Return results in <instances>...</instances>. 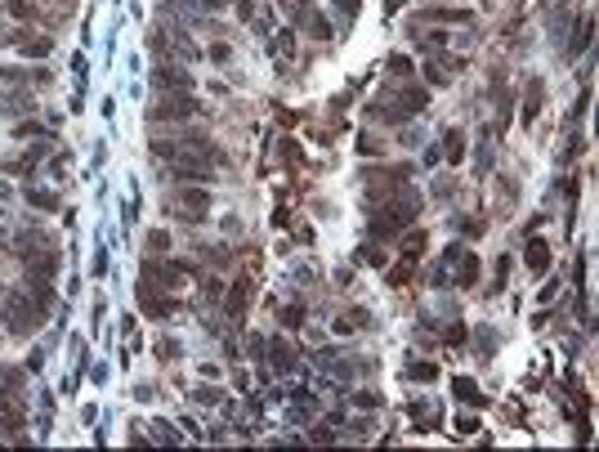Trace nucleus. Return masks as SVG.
<instances>
[{
  "label": "nucleus",
  "instance_id": "obj_1",
  "mask_svg": "<svg viewBox=\"0 0 599 452\" xmlns=\"http://www.w3.org/2000/svg\"><path fill=\"white\" fill-rule=\"evenodd\" d=\"M416 193H398V206H385L381 211V219H371V233L376 238H389V233H398V228H407L412 224V215H416Z\"/></svg>",
  "mask_w": 599,
  "mask_h": 452
},
{
  "label": "nucleus",
  "instance_id": "obj_2",
  "mask_svg": "<svg viewBox=\"0 0 599 452\" xmlns=\"http://www.w3.org/2000/svg\"><path fill=\"white\" fill-rule=\"evenodd\" d=\"M36 318H41V309H36L32 300H22V296H5V323H9V332H14V336H27Z\"/></svg>",
  "mask_w": 599,
  "mask_h": 452
},
{
  "label": "nucleus",
  "instance_id": "obj_3",
  "mask_svg": "<svg viewBox=\"0 0 599 452\" xmlns=\"http://www.w3.org/2000/svg\"><path fill=\"white\" fill-rule=\"evenodd\" d=\"M192 112H197V103H192L188 94H166V99L157 103L148 117H152V121H183V117H192Z\"/></svg>",
  "mask_w": 599,
  "mask_h": 452
},
{
  "label": "nucleus",
  "instance_id": "obj_4",
  "mask_svg": "<svg viewBox=\"0 0 599 452\" xmlns=\"http://www.w3.org/2000/svg\"><path fill=\"white\" fill-rule=\"evenodd\" d=\"M179 273H183L179 264H162V260H148V264H143V278H139V283H148V287H157V291H170V287L179 283Z\"/></svg>",
  "mask_w": 599,
  "mask_h": 452
},
{
  "label": "nucleus",
  "instance_id": "obj_5",
  "mask_svg": "<svg viewBox=\"0 0 599 452\" xmlns=\"http://www.w3.org/2000/svg\"><path fill=\"white\" fill-rule=\"evenodd\" d=\"M179 206L188 211L183 219H206V211H211V193L197 188V184H188V188H179Z\"/></svg>",
  "mask_w": 599,
  "mask_h": 452
},
{
  "label": "nucleus",
  "instance_id": "obj_6",
  "mask_svg": "<svg viewBox=\"0 0 599 452\" xmlns=\"http://www.w3.org/2000/svg\"><path fill=\"white\" fill-rule=\"evenodd\" d=\"M139 304H143V314H152V318H170V314H175V300L157 296V287H148V283H139Z\"/></svg>",
  "mask_w": 599,
  "mask_h": 452
},
{
  "label": "nucleus",
  "instance_id": "obj_7",
  "mask_svg": "<svg viewBox=\"0 0 599 452\" xmlns=\"http://www.w3.org/2000/svg\"><path fill=\"white\" fill-rule=\"evenodd\" d=\"M152 85H162V90H183V94H188V90H192V77H188V72H179V67H170V63H162V67L152 72Z\"/></svg>",
  "mask_w": 599,
  "mask_h": 452
},
{
  "label": "nucleus",
  "instance_id": "obj_8",
  "mask_svg": "<svg viewBox=\"0 0 599 452\" xmlns=\"http://www.w3.org/2000/svg\"><path fill=\"white\" fill-rule=\"evenodd\" d=\"M0 430H5V434L22 430V408H18L14 394H0Z\"/></svg>",
  "mask_w": 599,
  "mask_h": 452
},
{
  "label": "nucleus",
  "instance_id": "obj_9",
  "mask_svg": "<svg viewBox=\"0 0 599 452\" xmlns=\"http://www.w3.org/2000/svg\"><path fill=\"white\" fill-rule=\"evenodd\" d=\"M523 264H528L532 273H546V269H550V247H546L541 238H532L528 247H523Z\"/></svg>",
  "mask_w": 599,
  "mask_h": 452
},
{
  "label": "nucleus",
  "instance_id": "obj_10",
  "mask_svg": "<svg viewBox=\"0 0 599 452\" xmlns=\"http://www.w3.org/2000/svg\"><path fill=\"white\" fill-rule=\"evenodd\" d=\"M5 41L18 45V50L32 54V58H45V54H50V36H22V32H18V36H5Z\"/></svg>",
  "mask_w": 599,
  "mask_h": 452
},
{
  "label": "nucleus",
  "instance_id": "obj_11",
  "mask_svg": "<svg viewBox=\"0 0 599 452\" xmlns=\"http://www.w3.org/2000/svg\"><path fill=\"white\" fill-rule=\"evenodd\" d=\"M479 283V255L474 251H461V264H456V287H474Z\"/></svg>",
  "mask_w": 599,
  "mask_h": 452
},
{
  "label": "nucleus",
  "instance_id": "obj_12",
  "mask_svg": "<svg viewBox=\"0 0 599 452\" xmlns=\"http://www.w3.org/2000/svg\"><path fill=\"white\" fill-rule=\"evenodd\" d=\"M246 296H251V283L242 278V283H233V291H228V318L242 323V314H246Z\"/></svg>",
  "mask_w": 599,
  "mask_h": 452
},
{
  "label": "nucleus",
  "instance_id": "obj_13",
  "mask_svg": "<svg viewBox=\"0 0 599 452\" xmlns=\"http://www.w3.org/2000/svg\"><path fill=\"white\" fill-rule=\"evenodd\" d=\"M268 354H273V368H277V372H296V349H291L287 340H273Z\"/></svg>",
  "mask_w": 599,
  "mask_h": 452
},
{
  "label": "nucleus",
  "instance_id": "obj_14",
  "mask_svg": "<svg viewBox=\"0 0 599 452\" xmlns=\"http://www.w3.org/2000/svg\"><path fill=\"white\" fill-rule=\"evenodd\" d=\"M452 389H456V399H461V403H474V408H483V403H487V399L479 394V385L466 381V376H456V381H452Z\"/></svg>",
  "mask_w": 599,
  "mask_h": 452
},
{
  "label": "nucleus",
  "instance_id": "obj_15",
  "mask_svg": "<svg viewBox=\"0 0 599 452\" xmlns=\"http://www.w3.org/2000/svg\"><path fill=\"white\" fill-rule=\"evenodd\" d=\"M5 14L18 18V22H27V18L36 14V5H32V0H5Z\"/></svg>",
  "mask_w": 599,
  "mask_h": 452
},
{
  "label": "nucleus",
  "instance_id": "obj_16",
  "mask_svg": "<svg viewBox=\"0 0 599 452\" xmlns=\"http://www.w3.org/2000/svg\"><path fill=\"white\" fill-rule=\"evenodd\" d=\"M27 202L41 206V211H54V206H58V198H54L50 188H27Z\"/></svg>",
  "mask_w": 599,
  "mask_h": 452
},
{
  "label": "nucleus",
  "instance_id": "obj_17",
  "mask_svg": "<svg viewBox=\"0 0 599 452\" xmlns=\"http://www.w3.org/2000/svg\"><path fill=\"white\" fill-rule=\"evenodd\" d=\"M421 251H425V233H412L407 242H402V260H407V264L421 260Z\"/></svg>",
  "mask_w": 599,
  "mask_h": 452
},
{
  "label": "nucleus",
  "instance_id": "obj_18",
  "mask_svg": "<svg viewBox=\"0 0 599 452\" xmlns=\"http://www.w3.org/2000/svg\"><path fill=\"white\" fill-rule=\"evenodd\" d=\"M591 32H595V18L586 14V18H581V27H577V41H572V54H581L586 45H591Z\"/></svg>",
  "mask_w": 599,
  "mask_h": 452
},
{
  "label": "nucleus",
  "instance_id": "obj_19",
  "mask_svg": "<svg viewBox=\"0 0 599 452\" xmlns=\"http://www.w3.org/2000/svg\"><path fill=\"white\" fill-rule=\"evenodd\" d=\"M407 376H412V381H434V376H438V368H434V363H412V368H407Z\"/></svg>",
  "mask_w": 599,
  "mask_h": 452
},
{
  "label": "nucleus",
  "instance_id": "obj_20",
  "mask_svg": "<svg viewBox=\"0 0 599 452\" xmlns=\"http://www.w3.org/2000/svg\"><path fill=\"white\" fill-rule=\"evenodd\" d=\"M537 108H541V81H532V90H528V108H523V121H532V117H537Z\"/></svg>",
  "mask_w": 599,
  "mask_h": 452
},
{
  "label": "nucleus",
  "instance_id": "obj_21",
  "mask_svg": "<svg viewBox=\"0 0 599 452\" xmlns=\"http://www.w3.org/2000/svg\"><path fill=\"white\" fill-rule=\"evenodd\" d=\"M443 143H447V148H443V153H447V162H461V153H466V148H461V130H447V139H443Z\"/></svg>",
  "mask_w": 599,
  "mask_h": 452
},
{
  "label": "nucleus",
  "instance_id": "obj_22",
  "mask_svg": "<svg viewBox=\"0 0 599 452\" xmlns=\"http://www.w3.org/2000/svg\"><path fill=\"white\" fill-rule=\"evenodd\" d=\"M430 18H438V22H466L470 14H466V9H430Z\"/></svg>",
  "mask_w": 599,
  "mask_h": 452
},
{
  "label": "nucleus",
  "instance_id": "obj_23",
  "mask_svg": "<svg viewBox=\"0 0 599 452\" xmlns=\"http://www.w3.org/2000/svg\"><path fill=\"white\" fill-rule=\"evenodd\" d=\"M389 72H394V77H412V58L394 54V58H389Z\"/></svg>",
  "mask_w": 599,
  "mask_h": 452
},
{
  "label": "nucleus",
  "instance_id": "obj_24",
  "mask_svg": "<svg viewBox=\"0 0 599 452\" xmlns=\"http://www.w3.org/2000/svg\"><path fill=\"white\" fill-rule=\"evenodd\" d=\"M358 148H362L367 157H376V153H381V139H376V134H362V139H358Z\"/></svg>",
  "mask_w": 599,
  "mask_h": 452
},
{
  "label": "nucleus",
  "instance_id": "obj_25",
  "mask_svg": "<svg viewBox=\"0 0 599 452\" xmlns=\"http://www.w3.org/2000/svg\"><path fill=\"white\" fill-rule=\"evenodd\" d=\"M300 318H304V309H300V304H291V309H282V323H287V327H300Z\"/></svg>",
  "mask_w": 599,
  "mask_h": 452
},
{
  "label": "nucleus",
  "instance_id": "obj_26",
  "mask_svg": "<svg viewBox=\"0 0 599 452\" xmlns=\"http://www.w3.org/2000/svg\"><path fill=\"white\" fill-rule=\"evenodd\" d=\"M277 50H287V54L296 50V32H291V27H287V32H277Z\"/></svg>",
  "mask_w": 599,
  "mask_h": 452
},
{
  "label": "nucleus",
  "instance_id": "obj_27",
  "mask_svg": "<svg viewBox=\"0 0 599 452\" xmlns=\"http://www.w3.org/2000/svg\"><path fill=\"white\" fill-rule=\"evenodd\" d=\"M192 399H197V403H219V389H211V385H202V389H197V394H192Z\"/></svg>",
  "mask_w": 599,
  "mask_h": 452
},
{
  "label": "nucleus",
  "instance_id": "obj_28",
  "mask_svg": "<svg viewBox=\"0 0 599 452\" xmlns=\"http://www.w3.org/2000/svg\"><path fill=\"white\" fill-rule=\"evenodd\" d=\"M148 247H157V251H166V247H170V238L162 233V228H157V233H148Z\"/></svg>",
  "mask_w": 599,
  "mask_h": 452
},
{
  "label": "nucleus",
  "instance_id": "obj_29",
  "mask_svg": "<svg viewBox=\"0 0 599 452\" xmlns=\"http://www.w3.org/2000/svg\"><path fill=\"white\" fill-rule=\"evenodd\" d=\"M456 430L461 434H474V430H479V421H474V417H456Z\"/></svg>",
  "mask_w": 599,
  "mask_h": 452
},
{
  "label": "nucleus",
  "instance_id": "obj_30",
  "mask_svg": "<svg viewBox=\"0 0 599 452\" xmlns=\"http://www.w3.org/2000/svg\"><path fill=\"white\" fill-rule=\"evenodd\" d=\"M152 430H157V439H162V444H175V434H170V425H166V421H157Z\"/></svg>",
  "mask_w": 599,
  "mask_h": 452
},
{
  "label": "nucleus",
  "instance_id": "obj_31",
  "mask_svg": "<svg viewBox=\"0 0 599 452\" xmlns=\"http://www.w3.org/2000/svg\"><path fill=\"white\" fill-rule=\"evenodd\" d=\"M353 403H362V408H376V403H381V394H371V389H367V394H353Z\"/></svg>",
  "mask_w": 599,
  "mask_h": 452
},
{
  "label": "nucleus",
  "instance_id": "obj_32",
  "mask_svg": "<svg viewBox=\"0 0 599 452\" xmlns=\"http://www.w3.org/2000/svg\"><path fill=\"white\" fill-rule=\"evenodd\" d=\"M246 349H251V354H264V349H268V340H264V336H251V340H246Z\"/></svg>",
  "mask_w": 599,
  "mask_h": 452
},
{
  "label": "nucleus",
  "instance_id": "obj_33",
  "mask_svg": "<svg viewBox=\"0 0 599 452\" xmlns=\"http://www.w3.org/2000/svg\"><path fill=\"white\" fill-rule=\"evenodd\" d=\"M466 340V327H447V345H461Z\"/></svg>",
  "mask_w": 599,
  "mask_h": 452
},
{
  "label": "nucleus",
  "instance_id": "obj_34",
  "mask_svg": "<svg viewBox=\"0 0 599 452\" xmlns=\"http://www.w3.org/2000/svg\"><path fill=\"white\" fill-rule=\"evenodd\" d=\"M197 5H202V9H219V5H224V0H197Z\"/></svg>",
  "mask_w": 599,
  "mask_h": 452
},
{
  "label": "nucleus",
  "instance_id": "obj_35",
  "mask_svg": "<svg viewBox=\"0 0 599 452\" xmlns=\"http://www.w3.org/2000/svg\"><path fill=\"white\" fill-rule=\"evenodd\" d=\"M340 5H345V9H358V0H340Z\"/></svg>",
  "mask_w": 599,
  "mask_h": 452
}]
</instances>
